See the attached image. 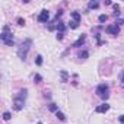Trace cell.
Wrapping results in <instances>:
<instances>
[{
	"label": "cell",
	"instance_id": "obj_8",
	"mask_svg": "<svg viewBox=\"0 0 124 124\" xmlns=\"http://www.w3.org/2000/svg\"><path fill=\"white\" fill-rule=\"evenodd\" d=\"M85 41H86V34H82V35H79V38L72 44V47H75V48H78V47H82L83 44H85Z\"/></svg>",
	"mask_w": 124,
	"mask_h": 124
},
{
	"label": "cell",
	"instance_id": "obj_7",
	"mask_svg": "<svg viewBox=\"0 0 124 124\" xmlns=\"http://www.w3.org/2000/svg\"><path fill=\"white\" fill-rule=\"evenodd\" d=\"M109 108H111V105L107 104V102H104V104H101V105H98L95 108V112L96 114H105L107 111H109Z\"/></svg>",
	"mask_w": 124,
	"mask_h": 124
},
{
	"label": "cell",
	"instance_id": "obj_15",
	"mask_svg": "<svg viewBox=\"0 0 124 124\" xmlns=\"http://www.w3.org/2000/svg\"><path fill=\"white\" fill-rule=\"evenodd\" d=\"M48 109H50V111H53V112H57V111H58V105H57V104H54V102H51V104L48 105Z\"/></svg>",
	"mask_w": 124,
	"mask_h": 124
},
{
	"label": "cell",
	"instance_id": "obj_22",
	"mask_svg": "<svg viewBox=\"0 0 124 124\" xmlns=\"http://www.w3.org/2000/svg\"><path fill=\"white\" fill-rule=\"evenodd\" d=\"M18 25H19V26H23V25H25V19L18 18Z\"/></svg>",
	"mask_w": 124,
	"mask_h": 124
},
{
	"label": "cell",
	"instance_id": "obj_3",
	"mask_svg": "<svg viewBox=\"0 0 124 124\" xmlns=\"http://www.w3.org/2000/svg\"><path fill=\"white\" fill-rule=\"evenodd\" d=\"M31 47H32V39H31V38H26V39L19 45V48H18V57L25 61V60H26V55H28V51L31 50Z\"/></svg>",
	"mask_w": 124,
	"mask_h": 124
},
{
	"label": "cell",
	"instance_id": "obj_2",
	"mask_svg": "<svg viewBox=\"0 0 124 124\" xmlns=\"http://www.w3.org/2000/svg\"><path fill=\"white\" fill-rule=\"evenodd\" d=\"M0 38H2V41H3L5 45L13 47L15 39H13V32H12V29H10L9 25H3V29H2V35H0Z\"/></svg>",
	"mask_w": 124,
	"mask_h": 124
},
{
	"label": "cell",
	"instance_id": "obj_4",
	"mask_svg": "<svg viewBox=\"0 0 124 124\" xmlns=\"http://www.w3.org/2000/svg\"><path fill=\"white\" fill-rule=\"evenodd\" d=\"M95 93L99 98H102V99H108V96H109V86L107 83H99L96 86V89H95Z\"/></svg>",
	"mask_w": 124,
	"mask_h": 124
},
{
	"label": "cell",
	"instance_id": "obj_24",
	"mask_svg": "<svg viewBox=\"0 0 124 124\" xmlns=\"http://www.w3.org/2000/svg\"><path fill=\"white\" fill-rule=\"evenodd\" d=\"M120 80L123 82V85H124V70L121 72V75H120Z\"/></svg>",
	"mask_w": 124,
	"mask_h": 124
},
{
	"label": "cell",
	"instance_id": "obj_12",
	"mask_svg": "<svg viewBox=\"0 0 124 124\" xmlns=\"http://www.w3.org/2000/svg\"><path fill=\"white\" fill-rule=\"evenodd\" d=\"M98 8H99V2H96V0H92L88 3V9H98Z\"/></svg>",
	"mask_w": 124,
	"mask_h": 124
},
{
	"label": "cell",
	"instance_id": "obj_17",
	"mask_svg": "<svg viewBox=\"0 0 124 124\" xmlns=\"http://www.w3.org/2000/svg\"><path fill=\"white\" fill-rule=\"evenodd\" d=\"M34 82H35V83H41V82H42V76L38 75V73H35V75H34Z\"/></svg>",
	"mask_w": 124,
	"mask_h": 124
},
{
	"label": "cell",
	"instance_id": "obj_1",
	"mask_svg": "<svg viewBox=\"0 0 124 124\" xmlns=\"http://www.w3.org/2000/svg\"><path fill=\"white\" fill-rule=\"evenodd\" d=\"M26 96H28V89H21L15 96H13V109L15 111H21L25 107V101H26Z\"/></svg>",
	"mask_w": 124,
	"mask_h": 124
},
{
	"label": "cell",
	"instance_id": "obj_13",
	"mask_svg": "<svg viewBox=\"0 0 124 124\" xmlns=\"http://www.w3.org/2000/svg\"><path fill=\"white\" fill-rule=\"evenodd\" d=\"M60 75H61V82H67V80H69V73H67L66 70H61Z\"/></svg>",
	"mask_w": 124,
	"mask_h": 124
},
{
	"label": "cell",
	"instance_id": "obj_25",
	"mask_svg": "<svg viewBox=\"0 0 124 124\" xmlns=\"http://www.w3.org/2000/svg\"><path fill=\"white\" fill-rule=\"evenodd\" d=\"M118 120H120V123H123V124H124V114H123V115H121Z\"/></svg>",
	"mask_w": 124,
	"mask_h": 124
},
{
	"label": "cell",
	"instance_id": "obj_10",
	"mask_svg": "<svg viewBox=\"0 0 124 124\" xmlns=\"http://www.w3.org/2000/svg\"><path fill=\"white\" fill-rule=\"evenodd\" d=\"M64 32H66V25H64V22L58 21V23H57V34H64Z\"/></svg>",
	"mask_w": 124,
	"mask_h": 124
},
{
	"label": "cell",
	"instance_id": "obj_6",
	"mask_svg": "<svg viewBox=\"0 0 124 124\" xmlns=\"http://www.w3.org/2000/svg\"><path fill=\"white\" fill-rule=\"evenodd\" d=\"M38 22H41V23H45V22H48V19H50V12L47 10V9H42L41 12H39V15H38Z\"/></svg>",
	"mask_w": 124,
	"mask_h": 124
},
{
	"label": "cell",
	"instance_id": "obj_20",
	"mask_svg": "<svg viewBox=\"0 0 124 124\" xmlns=\"http://www.w3.org/2000/svg\"><path fill=\"white\" fill-rule=\"evenodd\" d=\"M114 15L115 16H120L121 12H120V5H114Z\"/></svg>",
	"mask_w": 124,
	"mask_h": 124
},
{
	"label": "cell",
	"instance_id": "obj_16",
	"mask_svg": "<svg viewBox=\"0 0 124 124\" xmlns=\"http://www.w3.org/2000/svg\"><path fill=\"white\" fill-rule=\"evenodd\" d=\"M35 64H37V66H42V55H41V54H38V55L35 57Z\"/></svg>",
	"mask_w": 124,
	"mask_h": 124
},
{
	"label": "cell",
	"instance_id": "obj_14",
	"mask_svg": "<svg viewBox=\"0 0 124 124\" xmlns=\"http://www.w3.org/2000/svg\"><path fill=\"white\" fill-rule=\"evenodd\" d=\"M55 117H57L60 121H66V115L61 112V111H57V112H55Z\"/></svg>",
	"mask_w": 124,
	"mask_h": 124
},
{
	"label": "cell",
	"instance_id": "obj_9",
	"mask_svg": "<svg viewBox=\"0 0 124 124\" xmlns=\"http://www.w3.org/2000/svg\"><path fill=\"white\" fill-rule=\"evenodd\" d=\"M70 16H72V19L76 22V23H80V19H82V15L78 12V10H73V12H70Z\"/></svg>",
	"mask_w": 124,
	"mask_h": 124
},
{
	"label": "cell",
	"instance_id": "obj_26",
	"mask_svg": "<svg viewBox=\"0 0 124 124\" xmlns=\"http://www.w3.org/2000/svg\"><path fill=\"white\" fill-rule=\"evenodd\" d=\"M38 124H42V123H41V121H39V123H38Z\"/></svg>",
	"mask_w": 124,
	"mask_h": 124
},
{
	"label": "cell",
	"instance_id": "obj_19",
	"mask_svg": "<svg viewBox=\"0 0 124 124\" xmlns=\"http://www.w3.org/2000/svg\"><path fill=\"white\" fill-rule=\"evenodd\" d=\"M69 28H70V29H78V28H79V23H76L75 21H70V22H69Z\"/></svg>",
	"mask_w": 124,
	"mask_h": 124
},
{
	"label": "cell",
	"instance_id": "obj_23",
	"mask_svg": "<svg viewBox=\"0 0 124 124\" xmlns=\"http://www.w3.org/2000/svg\"><path fill=\"white\" fill-rule=\"evenodd\" d=\"M61 15H63V10H58V12L55 13V18H54V21H57V19H58V18H60Z\"/></svg>",
	"mask_w": 124,
	"mask_h": 124
},
{
	"label": "cell",
	"instance_id": "obj_21",
	"mask_svg": "<svg viewBox=\"0 0 124 124\" xmlns=\"http://www.w3.org/2000/svg\"><path fill=\"white\" fill-rule=\"evenodd\" d=\"M10 118H12V114H10L9 111H5V112H3V120L8 121V120H10Z\"/></svg>",
	"mask_w": 124,
	"mask_h": 124
},
{
	"label": "cell",
	"instance_id": "obj_5",
	"mask_svg": "<svg viewBox=\"0 0 124 124\" xmlns=\"http://www.w3.org/2000/svg\"><path fill=\"white\" fill-rule=\"evenodd\" d=\"M105 32L107 34H109V35H112V37H117L118 34H120V26L118 25H108L107 28H105Z\"/></svg>",
	"mask_w": 124,
	"mask_h": 124
},
{
	"label": "cell",
	"instance_id": "obj_11",
	"mask_svg": "<svg viewBox=\"0 0 124 124\" xmlns=\"http://www.w3.org/2000/svg\"><path fill=\"white\" fill-rule=\"evenodd\" d=\"M78 57H79L80 60H86V58L89 57V51H88V50H80V51L78 53Z\"/></svg>",
	"mask_w": 124,
	"mask_h": 124
},
{
	"label": "cell",
	"instance_id": "obj_18",
	"mask_svg": "<svg viewBox=\"0 0 124 124\" xmlns=\"http://www.w3.org/2000/svg\"><path fill=\"white\" fill-rule=\"evenodd\" d=\"M98 21H99L101 23H104V22H107V21H108V16L102 13V15H99V16H98Z\"/></svg>",
	"mask_w": 124,
	"mask_h": 124
}]
</instances>
